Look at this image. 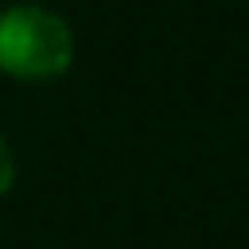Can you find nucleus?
Wrapping results in <instances>:
<instances>
[{
  "mask_svg": "<svg viewBox=\"0 0 249 249\" xmlns=\"http://www.w3.org/2000/svg\"><path fill=\"white\" fill-rule=\"evenodd\" d=\"M75 58L71 25L42 4H13L0 13V75L25 83L58 79Z\"/></svg>",
  "mask_w": 249,
  "mask_h": 249,
  "instance_id": "1",
  "label": "nucleus"
},
{
  "mask_svg": "<svg viewBox=\"0 0 249 249\" xmlns=\"http://www.w3.org/2000/svg\"><path fill=\"white\" fill-rule=\"evenodd\" d=\"M13 178H17V162H13V150H9V142L0 137V196L13 187Z\"/></svg>",
  "mask_w": 249,
  "mask_h": 249,
  "instance_id": "2",
  "label": "nucleus"
}]
</instances>
